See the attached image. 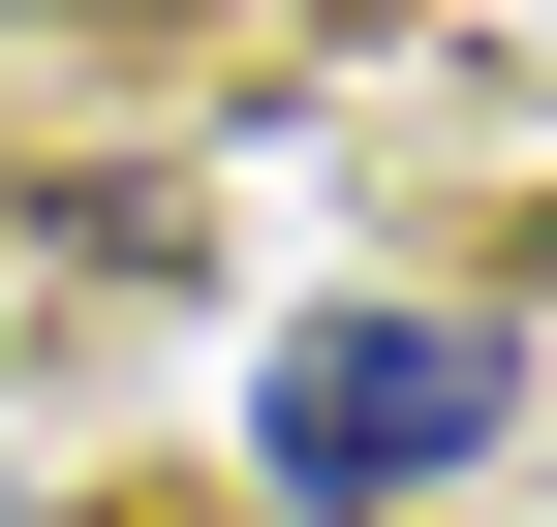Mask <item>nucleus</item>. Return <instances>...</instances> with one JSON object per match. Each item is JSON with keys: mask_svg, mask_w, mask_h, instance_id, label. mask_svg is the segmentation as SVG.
<instances>
[{"mask_svg": "<svg viewBox=\"0 0 557 527\" xmlns=\"http://www.w3.org/2000/svg\"><path fill=\"white\" fill-rule=\"evenodd\" d=\"M496 434H527V342H465V310H278V372H248V466L310 497V527L496 466Z\"/></svg>", "mask_w": 557, "mask_h": 527, "instance_id": "1", "label": "nucleus"}]
</instances>
